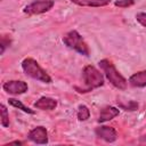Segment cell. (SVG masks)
Wrapping results in <instances>:
<instances>
[{
	"label": "cell",
	"instance_id": "9",
	"mask_svg": "<svg viewBox=\"0 0 146 146\" xmlns=\"http://www.w3.org/2000/svg\"><path fill=\"white\" fill-rule=\"evenodd\" d=\"M57 106V100L50 97H41L34 103V107L42 111H51Z\"/></svg>",
	"mask_w": 146,
	"mask_h": 146
},
{
	"label": "cell",
	"instance_id": "6",
	"mask_svg": "<svg viewBox=\"0 0 146 146\" xmlns=\"http://www.w3.org/2000/svg\"><path fill=\"white\" fill-rule=\"evenodd\" d=\"M3 90L7 94H11V95H21L27 91L29 86L26 82L21 81V80H11V81H7L3 86H2Z\"/></svg>",
	"mask_w": 146,
	"mask_h": 146
},
{
	"label": "cell",
	"instance_id": "15",
	"mask_svg": "<svg viewBox=\"0 0 146 146\" xmlns=\"http://www.w3.org/2000/svg\"><path fill=\"white\" fill-rule=\"evenodd\" d=\"M0 111H1V125L2 127H8L9 125V114H8V111H7V107L1 104L0 106Z\"/></svg>",
	"mask_w": 146,
	"mask_h": 146
},
{
	"label": "cell",
	"instance_id": "14",
	"mask_svg": "<svg viewBox=\"0 0 146 146\" xmlns=\"http://www.w3.org/2000/svg\"><path fill=\"white\" fill-rule=\"evenodd\" d=\"M90 117V111L86 105H80L78 110V119L80 121H86Z\"/></svg>",
	"mask_w": 146,
	"mask_h": 146
},
{
	"label": "cell",
	"instance_id": "20",
	"mask_svg": "<svg viewBox=\"0 0 146 146\" xmlns=\"http://www.w3.org/2000/svg\"><path fill=\"white\" fill-rule=\"evenodd\" d=\"M140 141H146V135H144V136L140 137Z\"/></svg>",
	"mask_w": 146,
	"mask_h": 146
},
{
	"label": "cell",
	"instance_id": "1",
	"mask_svg": "<svg viewBox=\"0 0 146 146\" xmlns=\"http://www.w3.org/2000/svg\"><path fill=\"white\" fill-rule=\"evenodd\" d=\"M99 66L103 70L105 76L107 78V80L117 89L120 90H124L127 89V80L125 78L116 70V67L114 66V64L110 60V59H102L99 60Z\"/></svg>",
	"mask_w": 146,
	"mask_h": 146
},
{
	"label": "cell",
	"instance_id": "12",
	"mask_svg": "<svg viewBox=\"0 0 146 146\" xmlns=\"http://www.w3.org/2000/svg\"><path fill=\"white\" fill-rule=\"evenodd\" d=\"M81 7H104L110 3V0H70Z\"/></svg>",
	"mask_w": 146,
	"mask_h": 146
},
{
	"label": "cell",
	"instance_id": "2",
	"mask_svg": "<svg viewBox=\"0 0 146 146\" xmlns=\"http://www.w3.org/2000/svg\"><path fill=\"white\" fill-rule=\"evenodd\" d=\"M22 68L29 76H31L34 80L41 81L43 83H51L52 81L50 75L33 58H25L22 62Z\"/></svg>",
	"mask_w": 146,
	"mask_h": 146
},
{
	"label": "cell",
	"instance_id": "8",
	"mask_svg": "<svg viewBox=\"0 0 146 146\" xmlns=\"http://www.w3.org/2000/svg\"><path fill=\"white\" fill-rule=\"evenodd\" d=\"M95 133L98 138L107 141V143H113L116 140L117 138V132L114 128L112 127H107V125H102V127H98L96 128L95 130Z\"/></svg>",
	"mask_w": 146,
	"mask_h": 146
},
{
	"label": "cell",
	"instance_id": "19",
	"mask_svg": "<svg viewBox=\"0 0 146 146\" xmlns=\"http://www.w3.org/2000/svg\"><path fill=\"white\" fill-rule=\"evenodd\" d=\"M24 143L23 141H19V140H16V141H11V143H9V144H6L5 146H8V145H23Z\"/></svg>",
	"mask_w": 146,
	"mask_h": 146
},
{
	"label": "cell",
	"instance_id": "11",
	"mask_svg": "<svg viewBox=\"0 0 146 146\" xmlns=\"http://www.w3.org/2000/svg\"><path fill=\"white\" fill-rule=\"evenodd\" d=\"M129 83L132 87H136V88L146 87V70L145 71H139V72L132 74L129 78Z\"/></svg>",
	"mask_w": 146,
	"mask_h": 146
},
{
	"label": "cell",
	"instance_id": "16",
	"mask_svg": "<svg viewBox=\"0 0 146 146\" xmlns=\"http://www.w3.org/2000/svg\"><path fill=\"white\" fill-rule=\"evenodd\" d=\"M135 3L133 0H119V1H115L114 5L116 7H121V8H125V7H130Z\"/></svg>",
	"mask_w": 146,
	"mask_h": 146
},
{
	"label": "cell",
	"instance_id": "4",
	"mask_svg": "<svg viewBox=\"0 0 146 146\" xmlns=\"http://www.w3.org/2000/svg\"><path fill=\"white\" fill-rule=\"evenodd\" d=\"M63 42L71 49L75 50L76 52L83 55V56H89L90 54V49L88 47V44L86 43V41L83 40V38L80 35V33L75 30L67 32L64 36H63Z\"/></svg>",
	"mask_w": 146,
	"mask_h": 146
},
{
	"label": "cell",
	"instance_id": "17",
	"mask_svg": "<svg viewBox=\"0 0 146 146\" xmlns=\"http://www.w3.org/2000/svg\"><path fill=\"white\" fill-rule=\"evenodd\" d=\"M9 44H10V39L7 38V35H2V38H1V51H0L1 55L5 52L6 48H7Z\"/></svg>",
	"mask_w": 146,
	"mask_h": 146
},
{
	"label": "cell",
	"instance_id": "7",
	"mask_svg": "<svg viewBox=\"0 0 146 146\" xmlns=\"http://www.w3.org/2000/svg\"><path fill=\"white\" fill-rule=\"evenodd\" d=\"M27 138L35 143V144H39V145H44L48 143V133H47V130L42 125H39V127H35L34 129H32L29 135H27Z\"/></svg>",
	"mask_w": 146,
	"mask_h": 146
},
{
	"label": "cell",
	"instance_id": "18",
	"mask_svg": "<svg viewBox=\"0 0 146 146\" xmlns=\"http://www.w3.org/2000/svg\"><path fill=\"white\" fill-rule=\"evenodd\" d=\"M136 19L139 24H141L144 27H146V13H138L136 15Z\"/></svg>",
	"mask_w": 146,
	"mask_h": 146
},
{
	"label": "cell",
	"instance_id": "13",
	"mask_svg": "<svg viewBox=\"0 0 146 146\" xmlns=\"http://www.w3.org/2000/svg\"><path fill=\"white\" fill-rule=\"evenodd\" d=\"M8 103H9L11 106L22 110V111L25 112V113H29V114H34V113H35L33 110H31V108H29L27 106H25L21 100H17V99H15V98H9V99H8Z\"/></svg>",
	"mask_w": 146,
	"mask_h": 146
},
{
	"label": "cell",
	"instance_id": "3",
	"mask_svg": "<svg viewBox=\"0 0 146 146\" xmlns=\"http://www.w3.org/2000/svg\"><path fill=\"white\" fill-rule=\"evenodd\" d=\"M82 76H83L86 88L81 89L80 92H88V91H91L92 89L99 88L104 84L103 74L92 65L84 66V68L82 71Z\"/></svg>",
	"mask_w": 146,
	"mask_h": 146
},
{
	"label": "cell",
	"instance_id": "5",
	"mask_svg": "<svg viewBox=\"0 0 146 146\" xmlns=\"http://www.w3.org/2000/svg\"><path fill=\"white\" fill-rule=\"evenodd\" d=\"M54 5H55L54 0H36V1H33L30 5H27L23 11L25 14H27L29 16L40 15L46 11H49L54 7Z\"/></svg>",
	"mask_w": 146,
	"mask_h": 146
},
{
	"label": "cell",
	"instance_id": "10",
	"mask_svg": "<svg viewBox=\"0 0 146 146\" xmlns=\"http://www.w3.org/2000/svg\"><path fill=\"white\" fill-rule=\"evenodd\" d=\"M120 113V111L116 108V107H113V106H106L104 107L100 113H99V116H98V122L102 123V122H106V121H110L112 119H114L115 116H117Z\"/></svg>",
	"mask_w": 146,
	"mask_h": 146
}]
</instances>
